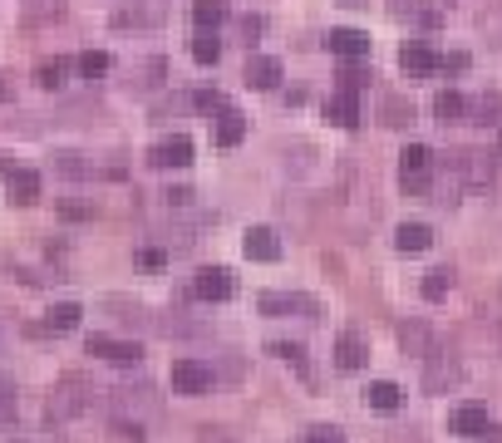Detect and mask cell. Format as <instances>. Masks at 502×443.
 Wrapping results in <instances>:
<instances>
[{
	"mask_svg": "<svg viewBox=\"0 0 502 443\" xmlns=\"http://www.w3.org/2000/svg\"><path fill=\"white\" fill-rule=\"evenodd\" d=\"M89 384L79 380V375H69V380H60L54 384V394H50V404H44V414H50V423H65V419H75V414H84L89 409Z\"/></svg>",
	"mask_w": 502,
	"mask_h": 443,
	"instance_id": "obj_1",
	"label": "cell"
},
{
	"mask_svg": "<svg viewBox=\"0 0 502 443\" xmlns=\"http://www.w3.org/2000/svg\"><path fill=\"white\" fill-rule=\"evenodd\" d=\"M172 390L178 394H207L212 390V365H203V359H193V355H182V359H172Z\"/></svg>",
	"mask_w": 502,
	"mask_h": 443,
	"instance_id": "obj_2",
	"label": "cell"
},
{
	"mask_svg": "<svg viewBox=\"0 0 502 443\" xmlns=\"http://www.w3.org/2000/svg\"><path fill=\"white\" fill-rule=\"evenodd\" d=\"M261 310L267 316H321V306H315V295H306V291H267L261 295Z\"/></svg>",
	"mask_w": 502,
	"mask_h": 443,
	"instance_id": "obj_3",
	"label": "cell"
},
{
	"mask_svg": "<svg viewBox=\"0 0 502 443\" xmlns=\"http://www.w3.org/2000/svg\"><path fill=\"white\" fill-rule=\"evenodd\" d=\"M428 163H434V153H428L424 143H409L404 153H399V178H404V188H414V192L428 188Z\"/></svg>",
	"mask_w": 502,
	"mask_h": 443,
	"instance_id": "obj_4",
	"label": "cell"
},
{
	"mask_svg": "<svg viewBox=\"0 0 502 443\" xmlns=\"http://www.w3.org/2000/svg\"><path fill=\"white\" fill-rule=\"evenodd\" d=\"M232 291H236V276L227 266H203L193 281V295H203V301H232Z\"/></svg>",
	"mask_w": 502,
	"mask_h": 443,
	"instance_id": "obj_5",
	"label": "cell"
},
{
	"mask_svg": "<svg viewBox=\"0 0 502 443\" xmlns=\"http://www.w3.org/2000/svg\"><path fill=\"white\" fill-rule=\"evenodd\" d=\"M89 355L108 359V365H139L143 350L133 340H114V335H89Z\"/></svg>",
	"mask_w": 502,
	"mask_h": 443,
	"instance_id": "obj_6",
	"label": "cell"
},
{
	"mask_svg": "<svg viewBox=\"0 0 502 443\" xmlns=\"http://www.w3.org/2000/svg\"><path fill=\"white\" fill-rule=\"evenodd\" d=\"M148 163L153 168H187V163H193V138L172 133V138H163V143H153Z\"/></svg>",
	"mask_w": 502,
	"mask_h": 443,
	"instance_id": "obj_7",
	"label": "cell"
},
{
	"mask_svg": "<svg viewBox=\"0 0 502 443\" xmlns=\"http://www.w3.org/2000/svg\"><path fill=\"white\" fill-rule=\"evenodd\" d=\"M163 5L158 0H153V5H139V0H133V5H118L114 11V25L118 30H153V25H163Z\"/></svg>",
	"mask_w": 502,
	"mask_h": 443,
	"instance_id": "obj_8",
	"label": "cell"
},
{
	"mask_svg": "<svg viewBox=\"0 0 502 443\" xmlns=\"http://www.w3.org/2000/svg\"><path fill=\"white\" fill-rule=\"evenodd\" d=\"M428 359V369H424V390L428 394H443V390H453V384H458V359L453 355H424Z\"/></svg>",
	"mask_w": 502,
	"mask_h": 443,
	"instance_id": "obj_9",
	"label": "cell"
},
{
	"mask_svg": "<svg viewBox=\"0 0 502 443\" xmlns=\"http://www.w3.org/2000/svg\"><path fill=\"white\" fill-rule=\"evenodd\" d=\"M399 69L409 74V79H424V74H434V69H443V54H434L428 44H404L399 50Z\"/></svg>",
	"mask_w": 502,
	"mask_h": 443,
	"instance_id": "obj_10",
	"label": "cell"
},
{
	"mask_svg": "<svg viewBox=\"0 0 502 443\" xmlns=\"http://www.w3.org/2000/svg\"><path fill=\"white\" fill-rule=\"evenodd\" d=\"M325 118H331L335 128H355V124H360V94L335 89V94L325 99Z\"/></svg>",
	"mask_w": 502,
	"mask_h": 443,
	"instance_id": "obj_11",
	"label": "cell"
},
{
	"mask_svg": "<svg viewBox=\"0 0 502 443\" xmlns=\"http://www.w3.org/2000/svg\"><path fill=\"white\" fill-rule=\"evenodd\" d=\"M449 429L453 433H463V439H478V433H488V404H458L453 409V419H449Z\"/></svg>",
	"mask_w": 502,
	"mask_h": 443,
	"instance_id": "obj_12",
	"label": "cell"
},
{
	"mask_svg": "<svg viewBox=\"0 0 502 443\" xmlns=\"http://www.w3.org/2000/svg\"><path fill=\"white\" fill-rule=\"evenodd\" d=\"M242 252L251 256V262H276L281 242H276V232H271V227H251V232L242 237Z\"/></svg>",
	"mask_w": 502,
	"mask_h": 443,
	"instance_id": "obj_13",
	"label": "cell"
},
{
	"mask_svg": "<svg viewBox=\"0 0 502 443\" xmlns=\"http://www.w3.org/2000/svg\"><path fill=\"white\" fill-rule=\"evenodd\" d=\"M246 85L251 89H276L281 85V60H271V54H251V60H246Z\"/></svg>",
	"mask_w": 502,
	"mask_h": 443,
	"instance_id": "obj_14",
	"label": "cell"
},
{
	"mask_svg": "<svg viewBox=\"0 0 502 443\" xmlns=\"http://www.w3.org/2000/svg\"><path fill=\"white\" fill-rule=\"evenodd\" d=\"M331 54H340V60H364L370 54V35L364 30H331Z\"/></svg>",
	"mask_w": 502,
	"mask_h": 443,
	"instance_id": "obj_15",
	"label": "cell"
},
{
	"mask_svg": "<svg viewBox=\"0 0 502 443\" xmlns=\"http://www.w3.org/2000/svg\"><path fill=\"white\" fill-rule=\"evenodd\" d=\"M242 138H246V118L236 114V109L217 114V124H212V143H217V148H236Z\"/></svg>",
	"mask_w": 502,
	"mask_h": 443,
	"instance_id": "obj_16",
	"label": "cell"
},
{
	"mask_svg": "<svg viewBox=\"0 0 502 443\" xmlns=\"http://www.w3.org/2000/svg\"><path fill=\"white\" fill-rule=\"evenodd\" d=\"M394 246L404 256H418V252H428V246H434V232H428L424 222H404V227L394 232Z\"/></svg>",
	"mask_w": 502,
	"mask_h": 443,
	"instance_id": "obj_17",
	"label": "cell"
},
{
	"mask_svg": "<svg viewBox=\"0 0 502 443\" xmlns=\"http://www.w3.org/2000/svg\"><path fill=\"white\" fill-rule=\"evenodd\" d=\"M458 173L473 182V188H488V182H492V163H488V153H473V148H468V153H458Z\"/></svg>",
	"mask_w": 502,
	"mask_h": 443,
	"instance_id": "obj_18",
	"label": "cell"
},
{
	"mask_svg": "<svg viewBox=\"0 0 502 443\" xmlns=\"http://www.w3.org/2000/svg\"><path fill=\"white\" fill-rule=\"evenodd\" d=\"M11 202H20V207L40 202V173H30V168H15V173H11Z\"/></svg>",
	"mask_w": 502,
	"mask_h": 443,
	"instance_id": "obj_19",
	"label": "cell"
},
{
	"mask_svg": "<svg viewBox=\"0 0 502 443\" xmlns=\"http://www.w3.org/2000/svg\"><path fill=\"white\" fill-rule=\"evenodd\" d=\"M364 399H370V409H379V414H394L399 404H404V394H399V384H389V380H374L370 390H364Z\"/></svg>",
	"mask_w": 502,
	"mask_h": 443,
	"instance_id": "obj_20",
	"label": "cell"
},
{
	"mask_svg": "<svg viewBox=\"0 0 502 443\" xmlns=\"http://www.w3.org/2000/svg\"><path fill=\"white\" fill-rule=\"evenodd\" d=\"M335 365L340 369H360L364 365V340L355 335V330H345V335L335 340Z\"/></svg>",
	"mask_w": 502,
	"mask_h": 443,
	"instance_id": "obj_21",
	"label": "cell"
},
{
	"mask_svg": "<svg viewBox=\"0 0 502 443\" xmlns=\"http://www.w3.org/2000/svg\"><path fill=\"white\" fill-rule=\"evenodd\" d=\"M434 114L443 118V124H458V118L468 114V99H463L458 89H443V94L434 99Z\"/></svg>",
	"mask_w": 502,
	"mask_h": 443,
	"instance_id": "obj_22",
	"label": "cell"
},
{
	"mask_svg": "<svg viewBox=\"0 0 502 443\" xmlns=\"http://www.w3.org/2000/svg\"><path fill=\"white\" fill-rule=\"evenodd\" d=\"M193 20H197V30H217V25L227 20V0H197Z\"/></svg>",
	"mask_w": 502,
	"mask_h": 443,
	"instance_id": "obj_23",
	"label": "cell"
},
{
	"mask_svg": "<svg viewBox=\"0 0 502 443\" xmlns=\"http://www.w3.org/2000/svg\"><path fill=\"white\" fill-rule=\"evenodd\" d=\"M379 114H385V124H389V128H404V124H414V104H409V99H399V94H389Z\"/></svg>",
	"mask_w": 502,
	"mask_h": 443,
	"instance_id": "obj_24",
	"label": "cell"
},
{
	"mask_svg": "<svg viewBox=\"0 0 502 443\" xmlns=\"http://www.w3.org/2000/svg\"><path fill=\"white\" fill-rule=\"evenodd\" d=\"M65 74H69V60H44L40 69H35V85L40 89H60L65 85Z\"/></svg>",
	"mask_w": 502,
	"mask_h": 443,
	"instance_id": "obj_25",
	"label": "cell"
},
{
	"mask_svg": "<svg viewBox=\"0 0 502 443\" xmlns=\"http://www.w3.org/2000/svg\"><path fill=\"white\" fill-rule=\"evenodd\" d=\"M399 345H404L409 355H424L428 350V330L418 326V320H404V326H399Z\"/></svg>",
	"mask_w": 502,
	"mask_h": 443,
	"instance_id": "obj_26",
	"label": "cell"
},
{
	"mask_svg": "<svg viewBox=\"0 0 502 443\" xmlns=\"http://www.w3.org/2000/svg\"><path fill=\"white\" fill-rule=\"evenodd\" d=\"M449 286H453L449 266H434V271L424 276V295H428V301H443V295H449Z\"/></svg>",
	"mask_w": 502,
	"mask_h": 443,
	"instance_id": "obj_27",
	"label": "cell"
},
{
	"mask_svg": "<svg viewBox=\"0 0 502 443\" xmlns=\"http://www.w3.org/2000/svg\"><path fill=\"white\" fill-rule=\"evenodd\" d=\"M193 60H197V64H217V60H222V44H217L212 30H203V35L193 40Z\"/></svg>",
	"mask_w": 502,
	"mask_h": 443,
	"instance_id": "obj_28",
	"label": "cell"
},
{
	"mask_svg": "<svg viewBox=\"0 0 502 443\" xmlns=\"http://www.w3.org/2000/svg\"><path fill=\"white\" fill-rule=\"evenodd\" d=\"M79 316H84V310H79L75 301H65V306H54V310H50V330H75Z\"/></svg>",
	"mask_w": 502,
	"mask_h": 443,
	"instance_id": "obj_29",
	"label": "cell"
},
{
	"mask_svg": "<svg viewBox=\"0 0 502 443\" xmlns=\"http://www.w3.org/2000/svg\"><path fill=\"white\" fill-rule=\"evenodd\" d=\"M473 114H478V124H498V118H502V94H498V89L482 94L478 104H473Z\"/></svg>",
	"mask_w": 502,
	"mask_h": 443,
	"instance_id": "obj_30",
	"label": "cell"
},
{
	"mask_svg": "<svg viewBox=\"0 0 502 443\" xmlns=\"http://www.w3.org/2000/svg\"><path fill=\"white\" fill-rule=\"evenodd\" d=\"M79 74H84V79H99V74H108V54H104V50L79 54Z\"/></svg>",
	"mask_w": 502,
	"mask_h": 443,
	"instance_id": "obj_31",
	"label": "cell"
},
{
	"mask_svg": "<svg viewBox=\"0 0 502 443\" xmlns=\"http://www.w3.org/2000/svg\"><path fill=\"white\" fill-rule=\"evenodd\" d=\"M193 104L203 109V114H227V109H232L222 89H203V94H193Z\"/></svg>",
	"mask_w": 502,
	"mask_h": 443,
	"instance_id": "obj_32",
	"label": "cell"
},
{
	"mask_svg": "<svg viewBox=\"0 0 502 443\" xmlns=\"http://www.w3.org/2000/svg\"><path fill=\"white\" fill-rule=\"evenodd\" d=\"M114 443H143V423L139 419H114Z\"/></svg>",
	"mask_w": 502,
	"mask_h": 443,
	"instance_id": "obj_33",
	"label": "cell"
},
{
	"mask_svg": "<svg viewBox=\"0 0 502 443\" xmlns=\"http://www.w3.org/2000/svg\"><path fill=\"white\" fill-rule=\"evenodd\" d=\"M271 355L291 359V365H306V345H296V340H271Z\"/></svg>",
	"mask_w": 502,
	"mask_h": 443,
	"instance_id": "obj_34",
	"label": "cell"
},
{
	"mask_svg": "<svg viewBox=\"0 0 502 443\" xmlns=\"http://www.w3.org/2000/svg\"><path fill=\"white\" fill-rule=\"evenodd\" d=\"M300 443H345V433L335 429V423H321V429H310Z\"/></svg>",
	"mask_w": 502,
	"mask_h": 443,
	"instance_id": "obj_35",
	"label": "cell"
},
{
	"mask_svg": "<svg viewBox=\"0 0 502 443\" xmlns=\"http://www.w3.org/2000/svg\"><path fill=\"white\" fill-rule=\"evenodd\" d=\"M340 89H350V94H360V89H364V69H355V64H345V69H340Z\"/></svg>",
	"mask_w": 502,
	"mask_h": 443,
	"instance_id": "obj_36",
	"label": "cell"
},
{
	"mask_svg": "<svg viewBox=\"0 0 502 443\" xmlns=\"http://www.w3.org/2000/svg\"><path fill=\"white\" fill-rule=\"evenodd\" d=\"M139 266H148V271H163V266H168V252H158V246H143V252H139Z\"/></svg>",
	"mask_w": 502,
	"mask_h": 443,
	"instance_id": "obj_37",
	"label": "cell"
},
{
	"mask_svg": "<svg viewBox=\"0 0 502 443\" xmlns=\"http://www.w3.org/2000/svg\"><path fill=\"white\" fill-rule=\"evenodd\" d=\"M236 30H242V40L251 44L261 35V15H242V20H236Z\"/></svg>",
	"mask_w": 502,
	"mask_h": 443,
	"instance_id": "obj_38",
	"label": "cell"
},
{
	"mask_svg": "<svg viewBox=\"0 0 502 443\" xmlns=\"http://www.w3.org/2000/svg\"><path fill=\"white\" fill-rule=\"evenodd\" d=\"M11 419H15V394L5 390V384H0V429H5Z\"/></svg>",
	"mask_w": 502,
	"mask_h": 443,
	"instance_id": "obj_39",
	"label": "cell"
},
{
	"mask_svg": "<svg viewBox=\"0 0 502 443\" xmlns=\"http://www.w3.org/2000/svg\"><path fill=\"white\" fill-rule=\"evenodd\" d=\"M443 69L463 74V69H468V54H443Z\"/></svg>",
	"mask_w": 502,
	"mask_h": 443,
	"instance_id": "obj_40",
	"label": "cell"
},
{
	"mask_svg": "<svg viewBox=\"0 0 502 443\" xmlns=\"http://www.w3.org/2000/svg\"><path fill=\"white\" fill-rule=\"evenodd\" d=\"M203 443H236L227 429H203Z\"/></svg>",
	"mask_w": 502,
	"mask_h": 443,
	"instance_id": "obj_41",
	"label": "cell"
},
{
	"mask_svg": "<svg viewBox=\"0 0 502 443\" xmlns=\"http://www.w3.org/2000/svg\"><path fill=\"white\" fill-rule=\"evenodd\" d=\"M168 202H172V207H187V202H193V192H187V188H172Z\"/></svg>",
	"mask_w": 502,
	"mask_h": 443,
	"instance_id": "obj_42",
	"label": "cell"
},
{
	"mask_svg": "<svg viewBox=\"0 0 502 443\" xmlns=\"http://www.w3.org/2000/svg\"><path fill=\"white\" fill-rule=\"evenodd\" d=\"M498 158H502V138H498Z\"/></svg>",
	"mask_w": 502,
	"mask_h": 443,
	"instance_id": "obj_43",
	"label": "cell"
},
{
	"mask_svg": "<svg viewBox=\"0 0 502 443\" xmlns=\"http://www.w3.org/2000/svg\"><path fill=\"white\" fill-rule=\"evenodd\" d=\"M394 5H399V11H404V0H394Z\"/></svg>",
	"mask_w": 502,
	"mask_h": 443,
	"instance_id": "obj_44",
	"label": "cell"
}]
</instances>
